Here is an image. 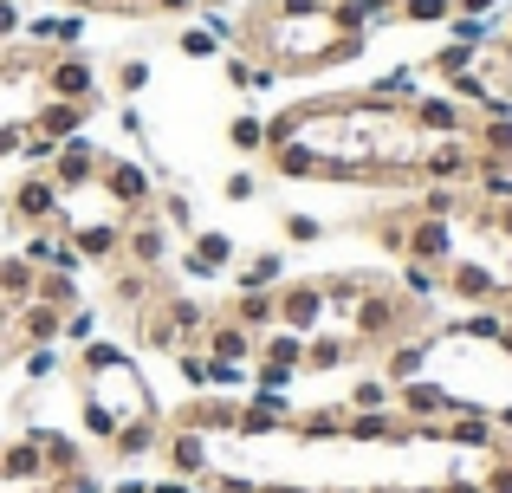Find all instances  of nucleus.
<instances>
[{"mask_svg": "<svg viewBox=\"0 0 512 493\" xmlns=\"http://www.w3.org/2000/svg\"><path fill=\"white\" fill-rule=\"evenodd\" d=\"M299 143L312 156V182H370V189H422V130L409 104H376L363 91H318L266 117V150Z\"/></svg>", "mask_w": 512, "mask_h": 493, "instance_id": "nucleus-1", "label": "nucleus"}, {"mask_svg": "<svg viewBox=\"0 0 512 493\" xmlns=\"http://www.w3.org/2000/svg\"><path fill=\"white\" fill-rule=\"evenodd\" d=\"M234 46L266 59L273 72H331L370 46V26L344 20L331 0H260L240 13Z\"/></svg>", "mask_w": 512, "mask_h": 493, "instance_id": "nucleus-2", "label": "nucleus"}, {"mask_svg": "<svg viewBox=\"0 0 512 493\" xmlns=\"http://www.w3.org/2000/svg\"><path fill=\"white\" fill-rule=\"evenodd\" d=\"M39 98H65V104H91V111H98L104 104V78H98V65H91V52L85 46L52 52V59L39 65Z\"/></svg>", "mask_w": 512, "mask_h": 493, "instance_id": "nucleus-3", "label": "nucleus"}, {"mask_svg": "<svg viewBox=\"0 0 512 493\" xmlns=\"http://www.w3.org/2000/svg\"><path fill=\"white\" fill-rule=\"evenodd\" d=\"M98 189L111 195L124 215H156V195H163V182H156V169L143 163V156H104Z\"/></svg>", "mask_w": 512, "mask_h": 493, "instance_id": "nucleus-4", "label": "nucleus"}, {"mask_svg": "<svg viewBox=\"0 0 512 493\" xmlns=\"http://www.w3.org/2000/svg\"><path fill=\"white\" fill-rule=\"evenodd\" d=\"M59 208H65V189L52 182V169H26L20 182H13V195H7V221L13 228H52L59 221Z\"/></svg>", "mask_w": 512, "mask_h": 493, "instance_id": "nucleus-5", "label": "nucleus"}, {"mask_svg": "<svg viewBox=\"0 0 512 493\" xmlns=\"http://www.w3.org/2000/svg\"><path fill=\"white\" fill-rule=\"evenodd\" d=\"M441 299H454V305H500L506 312V286H500V273H493V260H461L454 253L448 266H441Z\"/></svg>", "mask_w": 512, "mask_h": 493, "instance_id": "nucleus-6", "label": "nucleus"}, {"mask_svg": "<svg viewBox=\"0 0 512 493\" xmlns=\"http://www.w3.org/2000/svg\"><path fill=\"white\" fill-rule=\"evenodd\" d=\"M474 169H480L474 137H428L415 176H422V182H448V189H467V182H474Z\"/></svg>", "mask_w": 512, "mask_h": 493, "instance_id": "nucleus-7", "label": "nucleus"}, {"mask_svg": "<svg viewBox=\"0 0 512 493\" xmlns=\"http://www.w3.org/2000/svg\"><path fill=\"white\" fill-rule=\"evenodd\" d=\"M409 117H415V130L422 137H474V104H461L454 91H422V98L409 104Z\"/></svg>", "mask_w": 512, "mask_h": 493, "instance_id": "nucleus-8", "label": "nucleus"}, {"mask_svg": "<svg viewBox=\"0 0 512 493\" xmlns=\"http://www.w3.org/2000/svg\"><path fill=\"white\" fill-rule=\"evenodd\" d=\"M273 305H279V331H299V338L325 331V286L318 279H286L273 292Z\"/></svg>", "mask_w": 512, "mask_h": 493, "instance_id": "nucleus-9", "label": "nucleus"}, {"mask_svg": "<svg viewBox=\"0 0 512 493\" xmlns=\"http://www.w3.org/2000/svg\"><path fill=\"white\" fill-rule=\"evenodd\" d=\"M234 422H240V396L201 390V396H188V403L175 409V422H169V429H195V435H234Z\"/></svg>", "mask_w": 512, "mask_h": 493, "instance_id": "nucleus-10", "label": "nucleus"}, {"mask_svg": "<svg viewBox=\"0 0 512 493\" xmlns=\"http://www.w3.org/2000/svg\"><path fill=\"white\" fill-rule=\"evenodd\" d=\"M195 351H208L214 364H253V357H260V331H247V325H234L227 312H214Z\"/></svg>", "mask_w": 512, "mask_h": 493, "instance_id": "nucleus-11", "label": "nucleus"}, {"mask_svg": "<svg viewBox=\"0 0 512 493\" xmlns=\"http://www.w3.org/2000/svg\"><path fill=\"white\" fill-rule=\"evenodd\" d=\"M124 266H143V273H163L169 266V228L156 215H130L124 221Z\"/></svg>", "mask_w": 512, "mask_h": 493, "instance_id": "nucleus-12", "label": "nucleus"}, {"mask_svg": "<svg viewBox=\"0 0 512 493\" xmlns=\"http://www.w3.org/2000/svg\"><path fill=\"white\" fill-rule=\"evenodd\" d=\"M402 260L448 266V260H454V221H435V215H409V234H402Z\"/></svg>", "mask_w": 512, "mask_h": 493, "instance_id": "nucleus-13", "label": "nucleus"}, {"mask_svg": "<svg viewBox=\"0 0 512 493\" xmlns=\"http://www.w3.org/2000/svg\"><path fill=\"white\" fill-rule=\"evenodd\" d=\"M46 169H52V182H59V189H85V182H98L104 150L91 143V130H85V137H65V143H59V156H52Z\"/></svg>", "mask_w": 512, "mask_h": 493, "instance_id": "nucleus-14", "label": "nucleus"}, {"mask_svg": "<svg viewBox=\"0 0 512 493\" xmlns=\"http://www.w3.org/2000/svg\"><path fill=\"white\" fill-rule=\"evenodd\" d=\"M448 409H461V403H454V390H448L441 377L396 383V416H409V422H441Z\"/></svg>", "mask_w": 512, "mask_h": 493, "instance_id": "nucleus-15", "label": "nucleus"}, {"mask_svg": "<svg viewBox=\"0 0 512 493\" xmlns=\"http://www.w3.org/2000/svg\"><path fill=\"white\" fill-rule=\"evenodd\" d=\"M163 461H169L175 481H195V487L214 474V461H208V435H195V429H169V435H163Z\"/></svg>", "mask_w": 512, "mask_h": 493, "instance_id": "nucleus-16", "label": "nucleus"}, {"mask_svg": "<svg viewBox=\"0 0 512 493\" xmlns=\"http://www.w3.org/2000/svg\"><path fill=\"white\" fill-rule=\"evenodd\" d=\"M227 266H234V234H221V228H195L188 234V253H182L188 279H214V273H227Z\"/></svg>", "mask_w": 512, "mask_h": 493, "instance_id": "nucleus-17", "label": "nucleus"}, {"mask_svg": "<svg viewBox=\"0 0 512 493\" xmlns=\"http://www.w3.org/2000/svg\"><path fill=\"white\" fill-rule=\"evenodd\" d=\"M0 487H46V461H39L33 429H20L13 442H0Z\"/></svg>", "mask_w": 512, "mask_h": 493, "instance_id": "nucleus-18", "label": "nucleus"}, {"mask_svg": "<svg viewBox=\"0 0 512 493\" xmlns=\"http://www.w3.org/2000/svg\"><path fill=\"white\" fill-rule=\"evenodd\" d=\"M59 234L78 247V260H91V266L124 260V221H85V228H59Z\"/></svg>", "mask_w": 512, "mask_h": 493, "instance_id": "nucleus-19", "label": "nucleus"}, {"mask_svg": "<svg viewBox=\"0 0 512 493\" xmlns=\"http://www.w3.org/2000/svg\"><path fill=\"white\" fill-rule=\"evenodd\" d=\"M26 124L39 130V137H52V143H65V137H85V124H91V104H65V98H39L33 111H26Z\"/></svg>", "mask_w": 512, "mask_h": 493, "instance_id": "nucleus-20", "label": "nucleus"}, {"mask_svg": "<svg viewBox=\"0 0 512 493\" xmlns=\"http://www.w3.org/2000/svg\"><path fill=\"white\" fill-rule=\"evenodd\" d=\"M428 344H435V331H422V338H396L389 351H376V357H383V370H376V377H389V383L428 377Z\"/></svg>", "mask_w": 512, "mask_h": 493, "instance_id": "nucleus-21", "label": "nucleus"}, {"mask_svg": "<svg viewBox=\"0 0 512 493\" xmlns=\"http://www.w3.org/2000/svg\"><path fill=\"white\" fill-rule=\"evenodd\" d=\"M150 299H163V279L143 273V266H111V305H124V312H143Z\"/></svg>", "mask_w": 512, "mask_h": 493, "instance_id": "nucleus-22", "label": "nucleus"}, {"mask_svg": "<svg viewBox=\"0 0 512 493\" xmlns=\"http://www.w3.org/2000/svg\"><path fill=\"white\" fill-rule=\"evenodd\" d=\"M163 435H169V422H163V416H150V422H124V429L111 435V448H104V455H111V461H143V455H156V448H163Z\"/></svg>", "mask_w": 512, "mask_h": 493, "instance_id": "nucleus-23", "label": "nucleus"}, {"mask_svg": "<svg viewBox=\"0 0 512 493\" xmlns=\"http://www.w3.org/2000/svg\"><path fill=\"white\" fill-rule=\"evenodd\" d=\"M286 435H299V442H344V435H350V403L305 409V416H292Z\"/></svg>", "mask_w": 512, "mask_h": 493, "instance_id": "nucleus-24", "label": "nucleus"}, {"mask_svg": "<svg viewBox=\"0 0 512 493\" xmlns=\"http://www.w3.org/2000/svg\"><path fill=\"white\" fill-rule=\"evenodd\" d=\"M33 442H39V461H46V481L85 468V442H78V435H59V429H39L33 422Z\"/></svg>", "mask_w": 512, "mask_h": 493, "instance_id": "nucleus-25", "label": "nucleus"}, {"mask_svg": "<svg viewBox=\"0 0 512 493\" xmlns=\"http://www.w3.org/2000/svg\"><path fill=\"white\" fill-rule=\"evenodd\" d=\"M39 286V266L20 260V253H0V312H13V305H26Z\"/></svg>", "mask_w": 512, "mask_h": 493, "instance_id": "nucleus-26", "label": "nucleus"}, {"mask_svg": "<svg viewBox=\"0 0 512 493\" xmlns=\"http://www.w3.org/2000/svg\"><path fill=\"white\" fill-rule=\"evenodd\" d=\"M363 98H376V104H415V98H422V72H415V65H389L383 78L363 85Z\"/></svg>", "mask_w": 512, "mask_h": 493, "instance_id": "nucleus-27", "label": "nucleus"}, {"mask_svg": "<svg viewBox=\"0 0 512 493\" xmlns=\"http://www.w3.org/2000/svg\"><path fill=\"white\" fill-rule=\"evenodd\" d=\"M350 357H357V344L344 338V331H312V338H305V370H344Z\"/></svg>", "mask_w": 512, "mask_h": 493, "instance_id": "nucleus-28", "label": "nucleus"}, {"mask_svg": "<svg viewBox=\"0 0 512 493\" xmlns=\"http://www.w3.org/2000/svg\"><path fill=\"white\" fill-rule=\"evenodd\" d=\"M286 286V253H253L247 266H240V279H234V292H279Z\"/></svg>", "mask_w": 512, "mask_h": 493, "instance_id": "nucleus-29", "label": "nucleus"}, {"mask_svg": "<svg viewBox=\"0 0 512 493\" xmlns=\"http://www.w3.org/2000/svg\"><path fill=\"white\" fill-rule=\"evenodd\" d=\"M474 150L512 163V111H480L474 117Z\"/></svg>", "mask_w": 512, "mask_h": 493, "instance_id": "nucleus-30", "label": "nucleus"}, {"mask_svg": "<svg viewBox=\"0 0 512 493\" xmlns=\"http://www.w3.org/2000/svg\"><path fill=\"white\" fill-rule=\"evenodd\" d=\"M227 318L247 325V331H273L279 325V305H273V292H234V299H227Z\"/></svg>", "mask_w": 512, "mask_h": 493, "instance_id": "nucleus-31", "label": "nucleus"}, {"mask_svg": "<svg viewBox=\"0 0 512 493\" xmlns=\"http://www.w3.org/2000/svg\"><path fill=\"white\" fill-rule=\"evenodd\" d=\"M474 59H480V46H461V39H448V46H435V52H428V65H422V72H435L441 85H454V78H467V72H474Z\"/></svg>", "mask_w": 512, "mask_h": 493, "instance_id": "nucleus-32", "label": "nucleus"}, {"mask_svg": "<svg viewBox=\"0 0 512 493\" xmlns=\"http://www.w3.org/2000/svg\"><path fill=\"white\" fill-rule=\"evenodd\" d=\"M221 72H227V85H234V91H266V85H273V65H266V59H253V52H227V65H221Z\"/></svg>", "mask_w": 512, "mask_h": 493, "instance_id": "nucleus-33", "label": "nucleus"}, {"mask_svg": "<svg viewBox=\"0 0 512 493\" xmlns=\"http://www.w3.org/2000/svg\"><path fill=\"white\" fill-rule=\"evenodd\" d=\"M33 299L39 305H52V312H72V305H85V292H78V273H39V286H33Z\"/></svg>", "mask_w": 512, "mask_h": 493, "instance_id": "nucleus-34", "label": "nucleus"}, {"mask_svg": "<svg viewBox=\"0 0 512 493\" xmlns=\"http://www.w3.org/2000/svg\"><path fill=\"white\" fill-rule=\"evenodd\" d=\"M396 292H402V299H415V305L441 299V266H422V260H402V279H396Z\"/></svg>", "mask_w": 512, "mask_h": 493, "instance_id": "nucleus-35", "label": "nucleus"}, {"mask_svg": "<svg viewBox=\"0 0 512 493\" xmlns=\"http://www.w3.org/2000/svg\"><path fill=\"white\" fill-rule=\"evenodd\" d=\"M260 357L266 364H286V370H305V338L299 331H260Z\"/></svg>", "mask_w": 512, "mask_h": 493, "instance_id": "nucleus-36", "label": "nucleus"}, {"mask_svg": "<svg viewBox=\"0 0 512 493\" xmlns=\"http://www.w3.org/2000/svg\"><path fill=\"white\" fill-rule=\"evenodd\" d=\"M227 143H234L240 156H266V117H260V111L227 117Z\"/></svg>", "mask_w": 512, "mask_h": 493, "instance_id": "nucleus-37", "label": "nucleus"}, {"mask_svg": "<svg viewBox=\"0 0 512 493\" xmlns=\"http://www.w3.org/2000/svg\"><path fill=\"white\" fill-rule=\"evenodd\" d=\"M111 91H117V98H137V91H150V59H137V52H124V59H117L111 65Z\"/></svg>", "mask_w": 512, "mask_h": 493, "instance_id": "nucleus-38", "label": "nucleus"}, {"mask_svg": "<svg viewBox=\"0 0 512 493\" xmlns=\"http://www.w3.org/2000/svg\"><path fill=\"white\" fill-rule=\"evenodd\" d=\"M156 221H163L169 234H195V202H188L182 189H163L156 195Z\"/></svg>", "mask_w": 512, "mask_h": 493, "instance_id": "nucleus-39", "label": "nucleus"}, {"mask_svg": "<svg viewBox=\"0 0 512 493\" xmlns=\"http://www.w3.org/2000/svg\"><path fill=\"white\" fill-rule=\"evenodd\" d=\"M344 403L350 409H396V383H389V377H357Z\"/></svg>", "mask_w": 512, "mask_h": 493, "instance_id": "nucleus-40", "label": "nucleus"}, {"mask_svg": "<svg viewBox=\"0 0 512 493\" xmlns=\"http://www.w3.org/2000/svg\"><path fill=\"white\" fill-rule=\"evenodd\" d=\"M59 364H65V357H59V344H33V351H20V370H26V383H33V390L59 377Z\"/></svg>", "mask_w": 512, "mask_h": 493, "instance_id": "nucleus-41", "label": "nucleus"}, {"mask_svg": "<svg viewBox=\"0 0 512 493\" xmlns=\"http://www.w3.org/2000/svg\"><path fill=\"white\" fill-rule=\"evenodd\" d=\"M175 370H182V383H188V396H201V390H214V364H208V351H175Z\"/></svg>", "mask_w": 512, "mask_h": 493, "instance_id": "nucleus-42", "label": "nucleus"}, {"mask_svg": "<svg viewBox=\"0 0 512 493\" xmlns=\"http://www.w3.org/2000/svg\"><path fill=\"white\" fill-rule=\"evenodd\" d=\"M78 429H85V435H91L98 448H111V435L124 429V422H117V416H111L104 403H91V396H85V409H78Z\"/></svg>", "mask_w": 512, "mask_h": 493, "instance_id": "nucleus-43", "label": "nucleus"}, {"mask_svg": "<svg viewBox=\"0 0 512 493\" xmlns=\"http://www.w3.org/2000/svg\"><path fill=\"white\" fill-rule=\"evenodd\" d=\"M175 52H182V59H195V65H201V59H214V52H221V39H214L208 26L195 20V26H182V33H175Z\"/></svg>", "mask_w": 512, "mask_h": 493, "instance_id": "nucleus-44", "label": "nucleus"}, {"mask_svg": "<svg viewBox=\"0 0 512 493\" xmlns=\"http://www.w3.org/2000/svg\"><path fill=\"white\" fill-rule=\"evenodd\" d=\"M59 338H65V344H91V338H98V305H72Z\"/></svg>", "mask_w": 512, "mask_h": 493, "instance_id": "nucleus-45", "label": "nucleus"}, {"mask_svg": "<svg viewBox=\"0 0 512 493\" xmlns=\"http://www.w3.org/2000/svg\"><path fill=\"white\" fill-rule=\"evenodd\" d=\"M292 383H299V370H286V364H266V357H253V390H273V396H286Z\"/></svg>", "mask_w": 512, "mask_h": 493, "instance_id": "nucleus-46", "label": "nucleus"}, {"mask_svg": "<svg viewBox=\"0 0 512 493\" xmlns=\"http://www.w3.org/2000/svg\"><path fill=\"white\" fill-rule=\"evenodd\" d=\"M279 228H286V241H292V247H312V241H325V221H318V215H299V208H292V215L279 221Z\"/></svg>", "mask_w": 512, "mask_h": 493, "instance_id": "nucleus-47", "label": "nucleus"}, {"mask_svg": "<svg viewBox=\"0 0 512 493\" xmlns=\"http://www.w3.org/2000/svg\"><path fill=\"white\" fill-rule=\"evenodd\" d=\"M221 195L227 202H253V195H260V176H253V169H234V176L221 182Z\"/></svg>", "mask_w": 512, "mask_h": 493, "instance_id": "nucleus-48", "label": "nucleus"}, {"mask_svg": "<svg viewBox=\"0 0 512 493\" xmlns=\"http://www.w3.org/2000/svg\"><path fill=\"white\" fill-rule=\"evenodd\" d=\"M480 487H487V493H512V455H493L487 474H480Z\"/></svg>", "mask_w": 512, "mask_h": 493, "instance_id": "nucleus-49", "label": "nucleus"}, {"mask_svg": "<svg viewBox=\"0 0 512 493\" xmlns=\"http://www.w3.org/2000/svg\"><path fill=\"white\" fill-rule=\"evenodd\" d=\"M20 33H26V13H20V0H0V46H13Z\"/></svg>", "mask_w": 512, "mask_h": 493, "instance_id": "nucleus-50", "label": "nucleus"}, {"mask_svg": "<svg viewBox=\"0 0 512 493\" xmlns=\"http://www.w3.org/2000/svg\"><path fill=\"white\" fill-rule=\"evenodd\" d=\"M201 487H208V493H260V481H253V474H208Z\"/></svg>", "mask_w": 512, "mask_h": 493, "instance_id": "nucleus-51", "label": "nucleus"}, {"mask_svg": "<svg viewBox=\"0 0 512 493\" xmlns=\"http://www.w3.org/2000/svg\"><path fill=\"white\" fill-rule=\"evenodd\" d=\"M117 130H124L130 143H150V130H143V111H137V104H124V111H117Z\"/></svg>", "mask_w": 512, "mask_h": 493, "instance_id": "nucleus-52", "label": "nucleus"}, {"mask_svg": "<svg viewBox=\"0 0 512 493\" xmlns=\"http://www.w3.org/2000/svg\"><path fill=\"white\" fill-rule=\"evenodd\" d=\"M208 0H150V13H169V20H188V13H201Z\"/></svg>", "mask_w": 512, "mask_h": 493, "instance_id": "nucleus-53", "label": "nucleus"}, {"mask_svg": "<svg viewBox=\"0 0 512 493\" xmlns=\"http://www.w3.org/2000/svg\"><path fill=\"white\" fill-rule=\"evenodd\" d=\"M150 493H201L195 481H175V474H169V481H150Z\"/></svg>", "mask_w": 512, "mask_h": 493, "instance_id": "nucleus-54", "label": "nucleus"}, {"mask_svg": "<svg viewBox=\"0 0 512 493\" xmlns=\"http://www.w3.org/2000/svg\"><path fill=\"white\" fill-rule=\"evenodd\" d=\"M493 351H500V357H506V364H512V312H506V325H500V338H493Z\"/></svg>", "mask_w": 512, "mask_h": 493, "instance_id": "nucleus-55", "label": "nucleus"}, {"mask_svg": "<svg viewBox=\"0 0 512 493\" xmlns=\"http://www.w3.org/2000/svg\"><path fill=\"white\" fill-rule=\"evenodd\" d=\"M435 493H487V487H480V481H441Z\"/></svg>", "mask_w": 512, "mask_h": 493, "instance_id": "nucleus-56", "label": "nucleus"}, {"mask_svg": "<svg viewBox=\"0 0 512 493\" xmlns=\"http://www.w3.org/2000/svg\"><path fill=\"white\" fill-rule=\"evenodd\" d=\"M493 429H500V435H512V403H500V409H493Z\"/></svg>", "mask_w": 512, "mask_h": 493, "instance_id": "nucleus-57", "label": "nucleus"}, {"mask_svg": "<svg viewBox=\"0 0 512 493\" xmlns=\"http://www.w3.org/2000/svg\"><path fill=\"white\" fill-rule=\"evenodd\" d=\"M104 493H150V481H117V487L104 481Z\"/></svg>", "mask_w": 512, "mask_h": 493, "instance_id": "nucleus-58", "label": "nucleus"}, {"mask_svg": "<svg viewBox=\"0 0 512 493\" xmlns=\"http://www.w3.org/2000/svg\"><path fill=\"white\" fill-rule=\"evenodd\" d=\"M7 357H13V351H7V338H0V370H7Z\"/></svg>", "mask_w": 512, "mask_h": 493, "instance_id": "nucleus-59", "label": "nucleus"}, {"mask_svg": "<svg viewBox=\"0 0 512 493\" xmlns=\"http://www.w3.org/2000/svg\"><path fill=\"white\" fill-rule=\"evenodd\" d=\"M0 241H7V215H0Z\"/></svg>", "mask_w": 512, "mask_h": 493, "instance_id": "nucleus-60", "label": "nucleus"}]
</instances>
